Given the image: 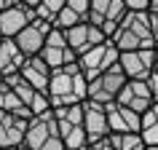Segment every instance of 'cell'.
Masks as SVG:
<instances>
[{
	"mask_svg": "<svg viewBox=\"0 0 158 150\" xmlns=\"http://www.w3.org/2000/svg\"><path fill=\"white\" fill-rule=\"evenodd\" d=\"M46 94H48L51 110L86 102V97H89V83H86V78H83V73H81L78 62L62 67V70H54L51 78H48V91Z\"/></svg>",
	"mask_w": 158,
	"mask_h": 150,
	"instance_id": "1",
	"label": "cell"
},
{
	"mask_svg": "<svg viewBox=\"0 0 158 150\" xmlns=\"http://www.w3.org/2000/svg\"><path fill=\"white\" fill-rule=\"evenodd\" d=\"M118 54L115 46L110 40L99 43V46H94L91 51H86L83 56H78V67H81V73H83L86 83L89 81H94V78H99V75H105L107 70H113V67L118 65Z\"/></svg>",
	"mask_w": 158,
	"mask_h": 150,
	"instance_id": "2",
	"label": "cell"
},
{
	"mask_svg": "<svg viewBox=\"0 0 158 150\" xmlns=\"http://www.w3.org/2000/svg\"><path fill=\"white\" fill-rule=\"evenodd\" d=\"M123 86H126V75L121 73V67L115 65L105 75L89 81V97H86V99L97 102V105H113V102H118V94L123 91Z\"/></svg>",
	"mask_w": 158,
	"mask_h": 150,
	"instance_id": "3",
	"label": "cell"
},
{
	"mask_svg": "<svg viewBox=\"0 0 158 150\" xmlns=\"http://www.w3.org/2000/svg\"><path fill=\"white\" fill-rule=\"evenodd\" d=\"M156 62H158L156 48H139V51L118 56V67L126 75V81H148L150 73L156 70Z\"/></svg>",
	"mask_w": 158,
	"mask_h": 150,
	"instance_id": "4",
	"label": "cell"
},
{
	"mask_svg": "<svg viewBox=\"0 0 158 150\" xmlns=\"http://www.w3.org/2000/svg\"><path fill=\"white\" fill-rule=\"evenodd\" d=\"M83 131L89 145H97V142H105L110 137V126H107V110L105 105H97V102H83Z\"/></svg>",
	"mask_w": 158,
	"mask_h": 150,
	"instance_id": "5",
	"label": "cell"
},
{
	"mask_svg": "<svg viewBox=\"0 0 158 150\" xmlns=\"http://www.w3.org/2000/svg\"><path fill=\"white\" fill-rule=\"evenodd\" d=\"M115 105L131 110L137 115H145V113L153 107V97H150L148 81H126V86H123V91L118 94Z\"/></svg>",
	"mask_w": 158,
	"mask_h": 150,
	"instance_id": "6",
	"label": "cell"
},
{
	"mask_svg": "<svg viewBox=\"0 0 158 150\" xmlns=\"http://www.w3.org/2000/svg\"><path fill=\"white\" fill-rule=\"evenodd\" d=\"M64 38H67V48L73 51L75 56H83L86 51H91L94 46L105 43V35H102V30H99V27H94V24H89V22H81L78 27L67 30Z\"/></svg>",
	"mask_w": 158,
	"mask_h": 150,
	"instance_id": "7",
	"label": "cell"
},
{
	"mask_svg": "<svg viewBox=\"0 0 158 150\" xmlns=\"http://www.w3.org/2000/svg\"><path fill=\"white\" fill-rule=\"evenodd\" d=\"M51 27L48 22H32V24H27L22 32L14 38V43H16V48L24 54L27 59L30 56H38L43 51V43H46V35L51 32Z\"/></svg>",
	"mask_w": 158,
	"mask_h": 150,
	"instance_id": "8",
	"label": "cell"
},
{
	"mask_svg": "<svg viewBox=\"0 0 158 150\" xmlns=\"http://www.w3.org/2000/svg\"><path fill=\"white\" fill-rule=\"evenodd\" d=\"M59 129H56V121H54V115L51 113H46V115L40 118H32L30 123H27V131H24V148L30 150H40L46 142L51 140V137H56Z\"/></svg>",
	"mask_w": 158,
	"mask_h": 150,
	"instance_id": "9",
	"label": "cell"
},
{
	"mask_svg": "<svg viewBox=\"0 0 158 150\" xmlns=\"http://www.w3.org/2000/svg\"><path fill=\"white\" fill-rule=\"evenodd\" d=\"M30 121L11 115V113H0V150H16L24 142V131Z\"/></svg>",
	"mask_w": 158,
	"mask_h": 150,
	"instance_id": "10",
	"label": "cell"
},
{
	"mask_svg": "<svg viewBox=\"0 0 158 150\" xmlns=\"http://www.w3.org/2000/svg\"><path fill=\"white\" fill-rule=\"evenodd\" d=\"M19 75H22L27 83L32 86L35 91H40V94L48 91L51 70L43 65V59H40V56H30V59H24V65H22V70H19Z\"/></svg>",
	"mask_w": 158,
	"mask_h": 150,
	"instance_id": "11",
	"label": "cell"
},
{
	"mask_svg": "<svg viewBox=\"0 0 158 150\" xmlns=\"http://www.w3.org/2000/svg\"><path fill=\"white\" fill-rule=\"evenodd\" d=\"M24 54L16 48V43L8 40V38H0V78H8V75H16L24 65Z\"/></svg>",
	"mask_w": 158,
	"mask_h": 150,
	"instance_id": "12",
	"label": "cell"
},
{
	"mask_svg": "<svg viewBox=\"0 0 158 150\" xmlns=\"http://www.w3.org/2000/svg\"><path fill=\"white\" fill-rule=\"evenodd\" d=\"M107 140L115 150H145V142L139 134H110Z\"/></svg>",
	"mask_w": 158,
	"mask_h": 150,
	"instance_id": "13",
	"label": "cell"
},
{
	"mask_svg": "<svg viewBox=\"0 0 158 150\" xmlns=\"http://www.w3.org/2000/svg\"><path fill=\"white\" fill-rule=\"evenodd\" d=\"M43 46H48V48H67V38L62 30H56V27H51V32L46 35V43Z\"/></svg>",
	"mask_w": 158,
	"mask_h": 150,
	"instance_id": "14",
	"label": "cell"
},
{
	"mask_svg": "<svg viewBox=\"0 0 158 150\" xmlns=\"http://www.w3.org/2000/svg\"><path fill=\"white\" fill-rule=\"evenodd\" d=\"M139 137H142V142H145V148H158V123L145 126L139 131Z\"/></svg>",
	"mask_w": 158,
	"mask_h": 150,
	"instance_id": "15",
	"label": "cell"
},
{
	"mask_svg": "<svg viewBox=\"0 0 158 150\" xmlns=\"http://www.w3.org/2000/svg\"><path fill=\"white\" fill-rule=\"evenodd\" d=\"M64 3H67L70 11H75V14L86 22V16H89V3H91V0H64Z\"/></svg>",
	"mask_w": 158,
	"mask_h": 150,
	"instance_id": "16",
	"label": "cell"
},
{
	"mask_svg": "<svg viewBox=\"0 0 158 150\" xmlns=\"http://www.w3.org/2000/svg\"><path fill=\"white\" fill-rule=\"evenodd\" d=\"M123 3H126L129 14H148V8H150V0H123Z\"/></svg>",
	"mask_w": 158,
	"mask_h": 150,
	"instance_id": "17",
	"label": "cell"
},
{
	"mask_svg": "<svg viewBox=\"0 0 158 150\" xmlns=\"http://www.w3.org/2000/svg\"><path fill=\"white\" fill-rule=\"evenodd\" d=\"M43 6H46V11H48L51 16L56 19V16H59V11L64 8V0H43Z\"/></svg>",
	"mask_w": 158,
	"mask_h": 150,
	"instance_id": "18",
	"label": "cell"
},
{
	"mask_svg": "<svg viewBox=\"0 0 158 150\" xmlns=\"http://www.w3.org/2000/svg\"><path fill=\"white\" fill-rule=\"evenodd\" d=\"M148 89H150V97H153V105H158V75H156V73H150Z\"/></svg>",
	"mask_w": 158,
	"mask_h": 150,
	"instance_id": "19",
	"label": "cell"
},
{
	"mask_svg": "<svg viewBox=\"0 0 158 150\" xmlns=\"http://www.w3.org/2000/svg\"><path fill=\"white\" fill-rule=\"evenodd\" d=\"M150 16V32H153V43H156L158 48V16H153V14H148Z\"/></svg>",
	"mask_w": 158,
	"mask_h": 150,
	"instance_id": "20",
	"label": "cell"
},
{
	"mask_svg": "<svg viewBox=\"0 0 158 150\" xmlns=\"http://www.w3.org/2000/svg\"><path fill=\"white\" fill-rule=\"evenodd\" d=\"M148 14H153V16H158V0H150V8Z\"/></svg>",
	"mask_w": 158,
	"mask_h": 150,
	"instance_id": "21",
	"label": "cell"
},
{
	"mask_svg": "<svg viewBox=\"0 0 158 150\" xmlns=\"http://www.w3.org/2000/svg\"><path fill=\"white\" fill-rule=\"evenodd\" d=\"M11 3H14V0H0V14H3L6 8H11Z\"/></svg>",
	"mask_w": 158,
	"mask_h": 150,
	"instance_id": "22",
	"label": "cell"
},
{
	"mask_svg": "<svg viewBox=\"0 0 158 150\" xmlns=\"http://www.w3.org/2000/svg\"><path fill=\"white\" fill-rule=\"evenodd\" d=\"M99 150H115V148L110 145V140H105V142H99Z\"/></svg>",
	"mask_w": 158,
	"mask_h": 150,
	"instance_id": "23",
	"label": "cell"
},
{
	"mask_svg": "<svg viewBox=\"0 0 158 150\" xmlns=\"http://www.w3.org/2000/svg\"><path fill=\"white\" fill-rule=\"evenodd\" d=\"M150 110H153V115H156V121H158V105H153Z\"/></svg>",
	"mask_w": 158,
	"mask_h": 150,
	"instance_id": "24",
	"label": "cell"
},
{
	"mask_svg": "<svg viewBox=\"0 0 158 150\" xmlns=\"http://www.w3.org/2000/svg\"><path fill=\"white\" fill-rule=\"evenodd\" d=\"M153 73H156V75H158V62H156V70H153Z\"/></svg>",
	"mask_w": 158,
	"mask_h": 150,
	"instance_id": "25",
	"label": "cell"
},
{
	"mask_svg": "<svg viewBox=\"0 0 158 150\" xmlns=\"http://www.w3.org/2000/svg\"><path fill=\"white\" fill-rule=\"evenodd\" d=\"M16 150H30V148H24V145H22V148H16Z\"/></svg>",
	"mask_w": 158,
	"mask_h": 150,
	"instance_id": "26",
	"label": "cell"
},
{
	"mask_svg": "<svg viewBox=\"0 0 158 150\" xmlns=\"http://www.w3.org/2000/svg\"><path fill=\"white\" fill-rule=\"evenodd\" d=\"M145 150H158V148H145Z\"/></svg>",
	"mask_w": 158,
	"mask_h": 150,
	"instance_id": "27",
	"label": "cell"
},
{
	"mask_svg": "<svg viewBox=\"0 0 158 150\" xmlns=\"http://www.w3.org/2000/svg\"><path fill=\"white\" fill-rule=\"evenodd\" d=\"M156 51H158V48H156Z\"/></svg>",
	"mask_w": 158,
	"mask_h": 150,
	"instance_id": "28",
	"label": "cell"
}]
</instances>
